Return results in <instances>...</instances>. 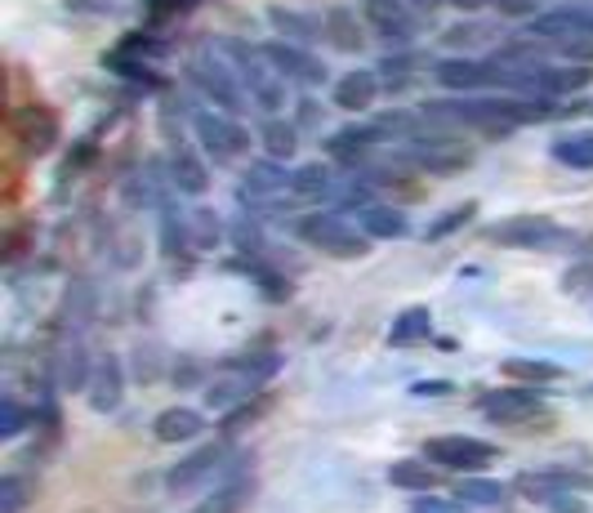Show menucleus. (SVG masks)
<instances>
[{"mask_svg":"<svg viewBox=\"0 0 593 513\" xmlns=\"http://www.w3.org/2000/svg\"><path fill=\"white\" fill-rule=\"evenodd\" d=\"M14 130H19V139H23V148L32 157H45L58 144V112L49 103H27L14 116Z\"/></svg>","mask_w":593,"mask_h":513,"instance_id":"obj_21","label":"nucleus"},{"mask_svg":"<svg viewBox=\"0 0 593 513\" xmlns=\"http://www.w3.org/2000/svg\"><path fill=\"white\" fill-rule=\"evenodd\" d=\"M269 23L277 27L282 41H295V45H312L326 36V23L317 14H304V10H286V5H269Z\"/></svg>","mask_w":593,"mask_h":513,"instance_id":"obj_27","label":"nucleus"},{"mask_svg":"<svg viewBox=\"0 0 593 513\" xmlns=\"http://www.w3.org/2000/svg\"><path fill=\"white\" fill-rule=\"evenodd\" d=\"M166 144H170V157H166V166H170V179H174V187L179 192H206L210 187V170H206V161L196 157V148L179 135V125H174V112H166Z\"/></svg>","mask_w":593,"mask_h":513,"instance_id":"obj_17","label":"nucleus"},{"mask_svg":"<svg viewBox=\"0 0 593 513\" xmlns=\"http://www.w3.org/2000/svg\"><path fill=\"white\" fill-rule=\"evenodd\" d=\"M388 482L398 491H411V495H429L442 487V469L433 460H392L388 465Z\"/></svg>","mask_w":593,"mask_h":513,"instance_id":"obj_28","label":"nucleus"},{"mask_svg":"<svg viewBox=\"0 0 593 513\" xmlns=\"http://www.w3.org/2000/svg\"><path fill=\"white\" fill-rule=\"evenodd\" d=\"M500 375L513 379V384H558L567 375V366H558L549 357H504Z\"/></svg>","mask_w":593,"mask_h":513,"instance_id":"obj_31","label":"nucleus"},{"mask_svg":"<svg viewBox=\"0 0 593 513\" xmlns=\"http://www.w3.org/2000/svg\"><path fill=\"white\" fill-rule=\"evenodd\" d=\"M269 407H273V398H263V394H259V398H250V402H241V407H232V411L224 415V437H232V433L250 429V424H254L263 411H269Z\"/></svg>","mask_w":593,"mask_h":513,"instance_id":"obj_43","label":"nucleus"},{"mask_svg":"<svg viewBox=\"0 0 593 513\" xmlns=\"http://www.w3.org/2000/svg\"><path fill=\"white\" fill-rule=\"evenodd\" d=\"M68 14H94V19H116L121 0H68Z\"/></svg>","mask_w":593,"mask_h":513,"instance_id":"obj_48","label":"nucleus"},{"mask_svg":"<svg viewBox=\"0 0 593 513\" xmlns=\"http://www.w3.org/2000/svg\"><path fill=\"white\" fill-rule=\"evenodd\" d=\"M451 10H459V14H482L487 5H495V0H446Z\"/></svg>","mask_w":593,"mask_h":513,"instance_id":"obj_55","label":"nucleus"},{"mask_svg":"<svg viewBox=\"0 0 593 513\" xmlns=\"http://www.w3.org/2000/svg\"><path fill=\"white\" fill-rule=\"evenodd\" d=\"M187 121H192V135H196V144H202V152L215 161V166H232L237 157H246L250 152V130L237 121V116H228V112H210V107H192L187 112Z\"/></svg>","mask_w":593,"mask_h":513,"instance_id":"obj_8","label":"nucleus"},{"mask_svg":"<svg viewBox=\"0 0 593 513\" xmlns=\"http://www.w3.org/2000/svg\"><path fill=\"white\" fill-rule=\"evenodd\" d=\"M398 161L411 166V170H424V174H459V170H469V166H474V148H469L465 139L446 135L442 125L429 121L420 135L402 139Z\"/></svg>","mask_w":593,"mask_h":513,"instance_id":"obj_2","label":"nucleus"},{"mask_svg":"<svg viewBox=\"0 0 593 513\" xmlns=\"http://www.w3.org/2000/svg\"><path fill=\"white\" fill-rule=\"evenodd\" d=\"M379 90H384L379 72L353 68V72H344V77L331 86V99H335V107H344V112H366V107H375V94H379Z\"/></svg>","mask_w":593,"mask_h":513,"instance_id":"obj_24","label":"nucleus"},{"mask_svg":"<svg viewBox=\"0 0 593 513\" xmlns=\"http://www.w3.org/2000/svg\"><path fill=\"white\" fill-rule=\"evenodd\" d=\"M513 491L522 500H536V504H549L558 495H580V491H593V474L589 469H571V465H549V469H526L513 478Z\"/></svg>","mask_w":593,"mask_h":513,"instance_id":"obj_11","label":"nucleus"},{"mask_svg":"<svg viewBox=\"0 0 593 513\" xmlns=\"http://www.w3.org/2000/svg\"><path fill=\"white\" fill-rule=\"evenodd\" d=\"M335 174L331 166H321V161H308L299 170H290V206H317V202H331V192H335Z\"/></svg>","mask_w":593,"mask_h":513,"instance_id":"obj_23","label":"nucleus"},{"mask_svg":"<svg viewBox=\"0 0 593 513\" xmlns=\"http://www.w3.org/2000/svg\"><path fill=\"white\" fill-rule=\"evenodd\" d=\"M545 509H554V513H589V504L575 500V495H558V500H549Z\"/></svg>","mask_w":593,"mask_h":513,"instance_id":"obj_54","label":"nucleus"},{"mask_svg":"<svg viewBox=\"0 0 593 513\" xmlns=\"http://www.w3.org/2000/svg\"><path fill=\"white\" fill-rule=\"evenodd\" d=\"M491 36H495V32L482 27V23H459V27H446L442 45H451V49H469V45H482V41H491Z\"/></svg>","mask_w":593,"mask_h":513,"instance_id":"obj_46","label":"nucleus"},{"mask_svg":"<svg viewBox=\"0 0 593 513\" xmlns=\"http://www.w3.org/2000/svg\"><path fill=\"white\" fill-rule=\"evenodd\" d=\"M263 54H269V62L286 77V81H299L308 90L326 86L331 81V72H326V62L308 49V45H295V41H282V36H269L263 41Z\"/></svg>","mask_w":593,"mask_h":513,"instance_id":"obj_15","label":"nucleus"},{"mask_svg":"<svg viewBox=\"0 0 593 513\" xmlns=\"http://www.w3.org/2000/svg\"><path fill=\"white\" fill-rule=\"evenodd\" d=\"M152 357H157V349H152V344H139V349H135V366H139V379H144V384H152V379H157Z\"/></svg>","mask_w":593,"mask_h":513,"instance_id":"obj_52","label":"nucleus"},{"mask_svg":"<svg viewBox=\"0 0 593 513\" xmlns=\"http://www.w3.org/2000/svg\"><path fill=\"white\" fill-rule=\"evenodd\" d=\"M593 81L589 62H567V68H554V62H540L532 77V99H571Z\"/></svg>","mask_w":593,"mask_h":513,"instance_id":"obj_22","label":"nucleus"},{"mask_svg":"<svg viewBox=\"0 0 593 513\" xmlns=\"http://www.w3.org/2000/svg\"><path fill=\"white\" fill-rule=\"evenodd\" d=\"M482 237L495 241V246H504V250H536V254L580 246L575 232H567L562 224H554V219H545V215H509V219H500V224H487Z\"/></svg>","mask_w":593,"mask_h":513,"instance_id":"obj_4","label":"nucleus"},{"mask_svg":"<svg viewBox=\"0 0 593 513\" xmlns=\"http://www.w3.org/2000/svg\"><path fill=\"white\" fill-rule=\"evenodd\" d=\"M554 161L558 166H571V170H593V130H571V135H558L549 144Z\"/></svg>","mask_w":593,"mask_h":513,"instance_id":"obj_34","label":"nucleus"},{"mask_svg":"<svg viewBox=\"0 0 593 513\" xmlns=\"http://www.w3.org/2000/svg\"><path fill=\"white\" fill-rule=\"evenodd\" d=\"M589 116H593V103H589Z\"/></svg>","mask_w":593,"mask_h":513,"instance_id":"obj_57","label":"nucleus"},{"mask_svg":"<svg viewBox=\"0 0 593 513\" xmlns=\"http://www.w3.org/2000/svg\"><path fill=\"white\" fill-rule=\"evenodd\" d=\"M49 371H54V379H58L62 394H85L94 362H90V349H85V335H81V331H62V344L54 349Z\"/></svg>","mask_w":593,"mask_h":513,"instance_id":"obj_18","label":"nucleus"},{"mask_svg":"<svg viewBox=\"0 0 593 513\" xmlns=\"http://www.w3.org/2000/svg\"><path fill=\"white\" fill-rule=\"evenodd\" d=\"M411 513H469V504L459 500V495L455 500H415Z\"/></svg>","mask_w":593,"mask_h":513,"instance_id":"obj_50","label":"nucleus"},{"mask_svg":"<svg viewBox=\"0 0 593 513\" xmlns=\"http://www.w3.org/2000/svg\"><path fill=\"white\" fill-rule=\"evenodd\" d=\"M321 121V107L312 99H299V112H295V125H304V130H312V125Z\"/></svg>","mask_w":593,"mask_h":513,"instance_id":"obj_53","label":"nucleus"},{"mask_svg":"<svg viewBox=\"0 0 593 513\" xmlns=\"http://www.w3.org/2000/svg\"><path fill=\"white\" fill-rule=\"evenodd\" d=\"M90 304H94V290L85 282H72L68 286V299H62V331H85Z\"/></svg>","mask_w":593,"mask_h":513,"instance_id":"obj_38","label":"nucleus"},{"mask_svg":"<svg viewBox=\"0 0 593 513\" xmlns=\"http://www.w3.org/2000/svg\"><path fill=\"white\" fill-rule=\"evenodd\" d=\"M237 202L250 215H269V210H286L290 206V170L273 157H259L246 166L241 183H237Z\"/></svg>","mask_w":593,"mask_h":513,"instance_id":"obj_9","label":"nucleus"},{"mask_svg":"<svg viewBox=\"0 0 593 513\" xmlns=\"http://www.w3.org/2000/svg\"><path fill=\"white\" fill-rule=\"evenodd\" d=\"M187 241H192V254L219 250V241H224V224H219V210H210V206H196V210L187 215Z\"/></svg>","mask_w":593,"mask_h":513,"instance_id":"obj_35","label":"nucleus"},{"mask_svg":"<svg viewBox=\"0 0 593 513\" xmlns=\"http://www.w3.org/2000/svg\"><path fill=\"white\" fill-rule=\"evenodd\" d=\"M321 23H326V41H331L335 49H344V54H362L366 49V32L370 27H362L357 19H353V10H326L321 14Z\"/></svg>","mask_w":593,"mask_h":513,"instance_id":"obj_30","label":"nucleus"},{"mask_svg":"<svg viewBox=\"0 0 593 513\" xmlns=\"http://www.w3.org/2000/svg\"><path fill=\"white\" fill-rule=\"evenodd\" d=\"M545 5H554V0H495V10L504 19H526V23H532L536 14H545Z\"/></svg>","mask_w":593,"mask_h":513,"instance_id":"obj_47","label":"nucleus"},{"mask_svg":"<svg viewBox=\"0 0 593 513\" xmlns=\"http://www.w3.org/2000/svg\"><path fill=\"white\" fill-rule=\"evenodd\" d=\"M500 446L482 442V437H465V433H451V437H429L424 442V460H433L446 474H487L491 465H500Z\"/></svg>","mask_w":593,"mask_h":513,"instance_id":"obj_10","label":"nucleus"},{"mask_svg":"<svg viewBox=\"0 0 593 513\" xmlns=\"http://www.w3.org/2000/svg\"><path fill=\"white\" fill-rule=\"evenodd\" d=\"M433 335V312L424 304H411L402 308L398 317H392V327H388V344L392 349H411V344H424Z\"/></svg>","mask_w":593,"mask_h":513,"instance_id":"obj_29","label":"nucleus"},{"mask_svg":"<svg viewBox=\"0 0 593 513\" xmlns=\"http://www.w3.org/2000/svg\"><path fill=\"white\" fill-rule=\"evenodd\" d=\"M259 139H263V157L290 161L295 148H299V125H295V121H282V116H263Z\"/></svg>","mask_w":593,"mask_h":513,"instance_id":"obj_32","label":"nucleus"},{"mask_svg":"<svg viewBox=\"0 0 593 513\" xmlns=\"http://www.w3.org/2000/svg\"><path fill=\"white\" fill-rule=\"evenodd\" d=\"M187 81H192L196 90H202L219 112H228V116H241V112L250 107V94H246V86H241L237 68H232V62H228L215 45L187 62Z\"/></svg>","mask_w":593,"mask_h":513,"instance_id":"obj_5","label":"nucleus"},{"mask_svg":"<svg viewBox=\"0 0 593 513\" xmlns=\"http://www.w3.org/2000/svg\"><path fill=\"white\" fill-rule=\"evenodd\" d=\"M295 237L308 241L321 254H331V260H366V254H370V237L366 232H353L340 210H312V215H304L295 224Z\"/></svg>","mask_w":593,"mask_h":513,"instance_id":"obj_7","label":"nucleus"},{"mask_svg":"<svg viewBox=\"0 0 593 513\" xmlns=\"http://www.w3.org/2000/svg\"><path fill=\"white\" fill-rule=\"evenodd\" d=\"M228 237H232V250H241V260H232L228 269H250V260H259L263 250H269V241H263L259 232V215H241L228 224Z\"/></svg>","mask_w":593,"mask_h":513,"instance_id":"obj_33","label":"nucleus"},{"mask_svg":"<svg viewBox=\"0 0 593 513\" xmlns=\"http://www.w3.org/2000/svg\"><path fill=\"white\" fill-rule=\"evenodd\" d=\"M254 286H259V299L263 304H290L295 286L286 273H273V269H254Z\"/></svg>","mask_w":593,"mask_h":513,"instance_id":"obj_42","label":"nucleus"},{"mask_svg":"<svg viewBox=\"0 0 593 513\" xmlns=\"http://www.w3.org/2000/svg\"><path fill=\"white\" fill-rule=\"evenodd\" d=\"M27 424H32V415L14 402V394H5V402H0V437L14 442V437H23V433H27Z\"/></svg>","mask_w":593,"mask_h":513,"instance_id":"obj_45","label":"nucleus"},{"mask_svg":"<svg viewBox=\"0 0 593 513\" xmlns=\"http://www.w3.org/2000/svg\"><path fill=\"white\" fill-rule=\"evenodd\" d=\"M357 215V228L370 237V241H398L411 232V219L398 210V206H388V202H366Z\"/></svg>","mask_w":593,"mask_h":513,"instance_id":"obj_25","label":"nucleus"},{"mask_svg":"<svg viewBox=\"0 0 593 513\" xmlns=\"http://www.w3.org/2000/svg\"><path fill=\"white\" fill-rule=\"evenodd\" d=\"M526 36H536L554 54H567L575 41H593V0H558L526 23Z\"/></svg>","mask_w":593,"mask_h":513,"instance_id":"obj_6","label":"nucleus"},{"mask_svg":"<svg viewBox=\"0 0 593 513\" xmlns=\"http://www.w3.org/2000/svg\"><path fill=\"white\" fill-rule=\"evenodd\" d=\"M23 495H27V487L10 474L5 482H0V513H23Z\"/></svg>","mask_w":593,"mask_h":513,"instance_id":"obj_49","label":"nucleus"},{"mask_svg":"<svg viewBox=\"0 0 593 513\" xmlns=\"http://www.w3.org/2000/svg\"><path fill=\"white\" fill-rule=\"evenodd\" d=\"M277 371H282V357H277V353L232 362L224 375H215V379H210V389H206V407L228 415L232 407H241V402L259 398V394H263V384H269Z\"/></svg>","mask_w":593,"mask_h":513,"instance_id":"obj_3","label":"nucleus"},{"mask_svg":"<svg viewBox=\"0 0 593 513\" xmlns=\"http://www.w3.org/2000/svg\"><path fill=\"white\" fill-rule=\"evenodd\" d=\"M411 68H415V54H411V49H407V54L398 49V54H388V58L379 62V81H384L388 90H407V81L415 77Z\"/></svg>","mask_w":593,"mask_h":513,"instance_id":"obj_41","label":"nucleus"},{"mask_svg":"<svg viewBox=\"0 0 593 513\" xmlns=\"http://www.w3.org/2000/svg\"><path fill=\"white\" fill-rule=\"evenodd\" d=\"M433 77H437L442 90H455V94L504 90L495 58H465V54H455V58H442V62H437V72H433Z\"/></svg>","mask_w":593,"mask_h":513,"instance_id":"obj_14","label":"nucleus"},{"mask_svg":"<svg viewBox=\"0 0 593 513\" xmlns=\"http://www.w3.org/2000/svg\"><path fill=\"white\" fill-rule=\"evenodd\" d=\"M224 465H232V437H219V442L196 446L187 460H179V465L166 474V491H170V495H192L202 482H210L215 474H224Z\"/></svg>","mask_w":593,"mask_h":513,"instance_id":"obj_12","label":"nucleus"},{"mask_svg":"<svg viewBox=\"0 0 593 513\" xmlns=\"http://www.w3.org/2000/svg\"><path fill=\"white\" fill-rule=\"evenodd\" d=\"M478 411L487 415V420H495V424H545L549 420V411H545V402H540V394H532V389H487L482 398H478Z\"/></svg>","mask_w":593,"mask_h":513,"instance_id":"obj_16","label":"nucleus"},{"mask_svg":"<svg viewBox=\"0 0 593 513\" xmlns=\"http://www.w3.org/2000/svg\"><path fill=\"white\" fill-rule=\"evenodd\" d=\"M455 495L465 500L469 509H495V504H504L509 487H504V482H495V478H482V474H465V482L455 487Z\"/></svg>","mask_w":593,"mask_h":513,"instance_id":"obj_36","label":"nucleus"},{"mask_svg":"<svg viewBox=\"0 0 593 513\" xmlns=\"http://www.w3.org/2000/svg\"><path fill=\"white\" fill-rule=\"evenodd\" d=\"M125 398V366L116 353H99L94 357V371H90V384H85V402L90 411L99 415H112Z\"/></svg>","mask_w":593,"mask_h":513,"instance_id":"obj_20","label":"nucleus"},{"mask_svg":"<svg viewBox=\"0 0 593 513\" xmlns=\"http://www.w3.org/2000/svg\"><path fill=\"white\" fill-rule=\"evenodd\" d=\"M446 394H455L451 379H415L411 384V398H446Z\"/></svg>","mask_w":593,"mask_h":513,"instance_id":"obj_51","label":"nucleus"},{"mask_svg":"<svg viewBox=\"0 0 593 513\" xmlns=\"http://www.w3.org/2000/svg\"><path fill=\"white\" fill-rule=\"evenodd\" d=\"M246 491H250V482H224L210 500L196 504V513H237V504H241Z\"/></svg>","mask_w":593,"mask_h":513,"instance_id":"obj_44","label":"nucleus"},{"mask_svg":"<svg viewBox=\"0 0 593 513\" xmlns=\"http://www.w3.org/2000/svg\"><path fill=\"white\" fill-rule=\"evenodd\" d=\"M474 215H478V202H459V206H451L446 215H437L429 228H424V237L429 241H442V237H455L459 228H469L474 224Z\"/></svg>","mask_w":593,"mask_h":513,"instance_id":"obj_40","label":"nucleus"},{"mask_svg":"<svg viewBox=\"0 0 593 513\" xmlns=\"http://www.w3.org/2000/svg\"><path fill=\"white\" fill-rule=\"evenodd\" d=\"M103 68L107 72H116V77H129L135 86H144V90H152V86H161V77H152V68L144 58H135V54H125V49H116V54H107L103 58Z\"/></svg>","mask_w":593,"mask_h":513,"instance_id":"obj_39","label":"nucleus"},{"mask_svg":"<svg viewBox=\"0 0 593 513\" xmlns=\"http://www.w3.org/2000/svg\"><path fill=\"white\" fill-rule=\"evenodd\" d=\"M362 19H366L370 36L388 49H411L415 45L420 23H415L407 0H362Z\"/></svg>","mask_w":593,"mask_h":513,"instance_id":"obj_13","label":"nucleus"},{"mask_svg":"<svg viewBox=\"0 0 593 513\" xmlns=\"http://www.w3.org/2000/svg\"><path fill=\"white\" fill-rule=\"evenodd\" d=\"M94 157H99V144H94V139H77V144H72V152L62 157V166H58V197L77 183V174H81V170H90V166H94Z\"/></svg>","mask_w":593,"mask_h":513,"instance_id":"obj_37","label":"nucleus"},{"mask_svg":"<svg viewBox=\"0 0 593 513\" xmlns=\"http://www.w3.org/2000/svg\"><path fill=\"white\" fill-rule=\"evenodd\" d=\"M580 254H584V260H593V232H589V237L580 241Z\"/></svg>","mask_w":593,"mask_h":513,"instance_id":"obj_56","label":"nucleus"},{"mask_svg":"<svg viewBox=\"0 0 593 513\" xmlns=\"http://www.w3.org/2000/svg\"><path fill=\"white\" fill-rule=\"evenodd\" d=\"M202 429H206V415L192 411V407H166V411L157 415V424H152L157 442H166V446L196 442V437H202Z\"/></svg>","mask_w":593,"mask_h":513,"instance_id":"obj_26","label":"nucleus"},{"mask_svg":"<svg viewBox=\"0 0 593 513\" xmlns=\"http://www.w3.org/2000/svg\"><path fill=\"white\" fill-rule=\"evenodd\" d=\"M215 49L237 68L250 103L263 112V116H277L282 103H286V90H282V72L269 62V54H263V45H246L241 36H219Z\"/></svg>","mask_w":593,"mask_h":513,"instance_id":"obj_1","label":"nucleus"},{"mask_svg":"<svg viewBox=\"0 0 593 513\" xmlns=\"http://www.w3.org/2000/svg\"><path fill=\"white\" fill-rule=\"evenodd\" d=\"M379 125H349V130L331 135L321 148L331 161H340V170H366L375 161V148H379Z\"/></svg>","mask_w":593,"mask_h":513,"instance_id":"obj_19","label":"nucleus"}]
</instances>
